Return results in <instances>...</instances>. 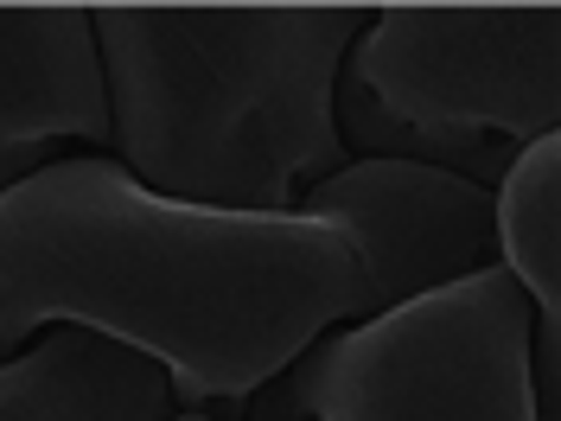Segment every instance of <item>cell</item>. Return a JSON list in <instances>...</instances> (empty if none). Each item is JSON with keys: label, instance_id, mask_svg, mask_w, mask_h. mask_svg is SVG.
<instances>
[{"label": "cell", "instance_id": "3957f363", "mask_svg": "<svg viewBox=\"0 0 561 421\" xmlns=\"http://www.w3.org/2000/svg\"><path fill=\"white\" fill-rule=\"evenodd\" d=\"M332 128L345 160H409L497 192L561 135V7H370Z\"/></svg>", "mask_w": 561, "mask_h": 421}, {"label": "cell", "instance_id": "ba28073f", "mask_svg": "<svg viewBox=\"0 0 561 421\" xmlns=\"http://www.w3.org/2000/svg\"><path fill=\"white\" fill-rule=\"evenodd\" d=\"M173 421H224V416H217V409H179Z\"/></svg>", "mask_w": 561, "mask_h": 421}, {"label": "cell", "instance_id": "6da1fadb", "mask_svg": "<svg viewBox=\"0 0 561 421\" xmlns=\"http://www.w3.org/2000/svg\"><path fill=\"white\" fill-rule=\"evenodd\" d=\"M357 249L307 217H230L140 192L77 153L0 192V357L45 326L147 351L179 409H237L364 319Z\"/></svg>", "mask_w": 561, "mask_h": 421}, {"label": "cell", "instance_id": "52a82bcc", "mask_svg": "<svg viewBox=\"0 0 561 421\" xmlns=\"http://www.w3.org/2000/svg\"><path fill=\"white\" fill-rule=\"evenodd\" d=\"M173 377L147 351L45 326L0 357V421H173Z\"/></svg>", "mask_w": 561, "mask_h": 421}, {"label": "cell", "instance_id": "5b68a950", "mask_svg": "<svg viewBox=\"0 0 561 421\" xmlns=\"http://www.w3.org/2000/svg\"><path fill=\"white\" fill-rule=\"evenodd\" d=\"M294 217L325 224L357 249L364 319L497 269L491 192L409 160H345L294 205Z\"/></svg>", "mask_w": 561, "mask_h": 421}, {"label": "cell", "instance_id": "8992f818", "mask_svg": "<svg viewBox=\"0 0 561 421\" xmlns=\"http://www.w3.org/2000/svg\"><path fill=\"white\" fill-rule=\"evenodd\" d=\"M77 153H108L90 7H0V192Z\"/></svg>", "mask_w": 561, "mask_h": 421}, {"label": "cell", "instance_id": "7a4b0ae2", "mask_svg": "<svg viewBox=\"0 0 561 421\" xmlns=\"http://www.w3.org/2000/svg\"><path fill=\"white\" fill-rule=\"evenodd\" d=\"M370 7H90L108 160L140 192L230 217H294L345 167L332 90Z\"/></svg>", "mask_w": 561, "mask_h": 421}, {"label": "cell", "instance_id": "277c9868", "mask_svg": "<svg viewBox=\"0 0 561 421\" xmlns=\"http://www.w3.org/2000/svg\"><path fill=\"white\" fill-rule=\"evenodd\" d=\"M524 287L485 269L377 319L319 332L224 421H542Z\"/></svg>", "mask_w": 561, "mask_h": 421}]
</instances>
